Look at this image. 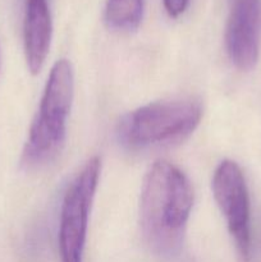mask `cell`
Instances as JSON below:
<instances>
[{"mask_svg":"<svg viewBox=\"0 0 261 262\" xmlns=\"http://www.w3.org/2000/svg\"><path fill=\"white\" fill-rule=\"evenodd\" d=\"M193 200V187L178 166L168 160L151 165L141 189L140 225L158 257L173 260L179 255Z\"/></svg>","mask_w":261,"mask_h":262,"instance_id":"cell-1","label":"cell"},{"mask_svg":"<svg viewBox=\"0 0 261 262\" xmlns=\"http://www.w3.org/2000/svg\"><path fill=\"white\" fill-rule=\"evenodd\" d=\"M73 96V68L71 61L60 59L51 68L37 114L28 130L20 159L23 168L35 170L58 158L66 145Z\"/></svg>","mask_w":261,"mask_h":262,"instance_id":"cell-2","label":"cell"},{"mask_svg":"<svg viewBox=\"0 0 261 262\" xmlns=\"http://www.w3.org/2000/svg\"><path fill=\"white\" fill-rule=\"evenodd\" d=\"M201 118V105L193 100L150 102L120 119L118 141L129 150L169 145L188 137L199 127Z\"/></svg>","mask_w":261,"mask_h":262,"instance_id":"cell-3","label":"cell"},{"mask_svg":"<svg viewBox=\"0 0 261 262\" xmlns=\"http://www.w3.org/2000/svg\"><path fill=\"white\" fill-rule=\"evenodd\" d=\"M100 174L101 160L94 156L74 177L64 193L58 233L61 262H83L90 212Z\"/></svg>","mask_w":261,"mask_h":262,"instance_id":"cell-4","label":"cell"},{"mask_svg":"<svg viewBox=\"0 0 261 262\" xmlns=\"http://www.w3.org/2000/svg\"><path fill=\"white\" fill-rule=\"evenodd\" d=\"M211 188L237 250L247 261L251 253L250 197L240 165L233 160H223L215 169Z\"/></svg>","mask_w":261,"mask_h":262,"instance_id":"cell-5","label":"cell"},{"mask_svg":"<svg viewBox=\"0 0 261 262\" xmlns=\"http://www.w3.org/2000/svg\"><path fill=\"white\" fill-rule=\"evenodd\" d=\"M260 0H230L225 26V49L241 71H251L258 56Z\"/></svg>","mask_w":261,"mask_h":262,"instance_id":"cell-6","label":"cell"},{"mask_svg":"<svg viewBox=\"0 0 261 262\" xmlns=\"http://www.w3.org/2000/svg\"><path fill=\"white\" fill-rule=\"evenodd\" d=\"M53 37V19L49 0H25L23 45L28 71L40 73L49 55Z\"/></svg>","mask_w":261,"mask_h":262,"instance_id":"cell-7","label":"cell"},{"mask_svg":"<svg viewBox=\"0 0 261 262\" xmlns=\"http://www.w3.org/2000/svg\"><path fill=\"white\" fill-rule=\"evenodd\" d=\"M146 0H107L105 22L115 31L137 30L142 22Z\"/></svg>","mask_w":261,"mask_h":262,"instance_id":"cell-8","label":"cell"},{"mask_svg":"<svg viewBox=\"0 0 261 262\" xmlns=\"http://www.w3.org/2000/svg\"><path fill=\"white\" fill-rule=\"evenodd\" d=\"M163 4L169 17L178 18L186 12L189 5V0H163Z\"/></svg>","mask_w":261,"mask_h":262,"instance_id":"cell-9","label":"cell"},{"mask_svg":"<svg viewBox=\"0 0 261 262\" xmlns=\"http://www.w3.org/2000/svg\"><path fill=\"white\" fill-rule=\"evenodd\" d=\"M0 66H2V58H0Z\"/></svg>","mask_w":261,"mask_h":262,"instance_id":"cell-10","label":"cell"}]
</instances>
